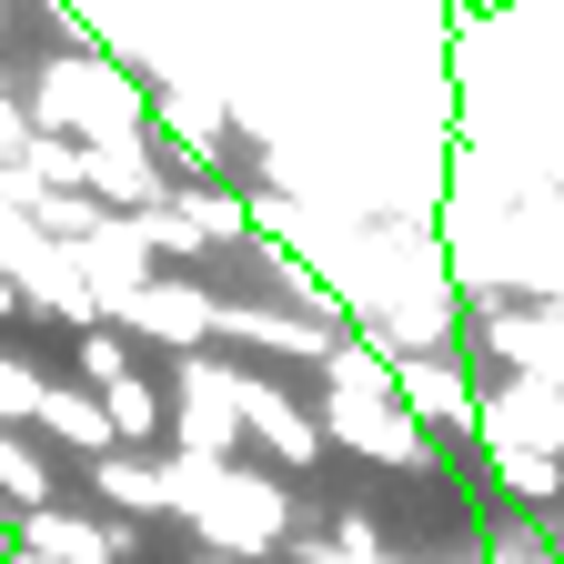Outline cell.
I'll list each match as a JSON object with an SVG mask.
<instances>
[{
	"mask_svg": "<svg viewBox=\"0 0 564 564\" xmlns=\"http://www.w3.org/2000/svg\"><path fill=\"white\" fill-rule=\"evenodd\" d=\"M41 393H51V373L31 364V352H0V423H11V434H31Z\"/></svg>",
	"mask_w": 564,
	"mask_h": 564,
	"instance_id": "cell-13",
	"label": "cell"
},
{
	"mask_svg": "<svg viewBox=\"0 0 564 564\" xmlns=\"http://www.w3.org/2000/svg\"><path fill=\"white\" fill-rule=\"evenodd\" d=\"M131 364H152V352H141L121 323H82V333H70V383H82V393H101V383H121Z\"/></svg>",
	"mask_w": 564,
	"mask_h": 564,
	"instance_id": "cell-12",
	"label": "cell"
},
{
	"mask_svg": "<svg viewBox=\"0 0 564 564\" xmlns=\"http://www.w3.org/2000/svg\"><path fill=\"white\" fill-rule=\"evenodd\" d=\"M232 413H242V444H262V454L282 464V484H313V474H323L333 444H323V423H313V403H303L293 383L232 364Z\"/></svg>",
	"mask_w": 564,
	"mask_h": 564,
	"instance_id": "cell-5",
	"label": "cell"
},
{
	"mask_svg": "<svg viewBox=\"0 0 564 564\" xmlns=\"http://www.w3.org/2000/svg\"><path fill=\"white\" fill-rule=\"evenodd\" d=\"M162 393H172V454H202V464H242L232 352H182V364H162Z\"/></svg>",
	"mask_w": 564,
	"mask_h": 564,
	"instance_id": "cell-3",
	"label": "cell"
},
{
	"mask_svg": "<svg viewBox=\"0 0 564 564\" xmlns=\"http://www.w3.org/2000/svg\"><path fill=\"white\" fill-rule=\"evenodd\" d=\"M111 323L152 352V364H182V352H212V323H223V293L202 272H152L131 303H111Z\"/></svg>",
	"mask_w": 564,
	"mask_h": 564,
	"instance_id": "cell-4",
	"label": "cell"
},
{
	"mask_svg": "<svg viewBox=\"0 0 564 564\" xmlns=\"http://www.w3.org/2000/svg\"><path fill=\"white\" fill-rule=\"evenodd\" d=\"M343 333L333 323H303V313H262V303H223V323H212V352H252L262 364H323Z\"/></svg>",
	"mask_w": 564,
	"mask_h": 564,
	"instance_id": "cell-9",
	"label": "cell"
},
{
	"mask_svg": "<svg viewBox=\"0 0 564 564\" xmlns=\"http://www.w3.org/2000/svg\"><path fill=\"white\" fill-rule=\"evenodd\" d=\"M313 423H323V444H343V464H383V474H423L434 464L423 434L403 423V403H393V364L373 343H352V333L313 364Z\"/></svg>",
	"mask_w": 564,
	"mask_h": 564,
	"instance_id": "cell-1",
	"label": "cell"
},
{
	"mask_svg": "<svg viewBox=\"0 0 564 564\" xmlns=\"http://www.w3.org/2000/svg\"><path fill=\"white\" fill-rule=\"evenodd\" d=\"M70 272H82V293H91V313L111 323V303H131L141 282H152L162 262H152V242H141V223L131 212H101V223L70 242Z\"/></svg>",
	"mask_w": 564,
	"mask_h": 564,
	"instance_id": "cell-8",
	"label": "cell"
},
{
	"mask_svg": "<svg viewBox=\"0 0 564 564\" xmlns=\"http://www.w3.org/2000/svg\"><path fill=\"white\" fill-rule=\"evenodd\" d=\"M91 403H101L111 454H162V444H172V393H162V364H131V373H121V383H101Z\"/></svg>",
	"mask_w": 564,
	"mask_h": 564,
	"instance_id": "cell-11",
	"label": "cell"
},
{
	"mask_svg": "<svg viewBox=\"0 0 564 564\" xmlns=\"http://www.w3.org/2000/svg\"><path fill=\"white\" fill-rule=\"evenodd\" d=\"M172 182H182V172L152 152V131H141V141H91V152H82V192H91L101 212H152Z\"/></svg>",
	"mask_w": 564,
	"mask_h": 564,
	"instance_id": "cell-10",
	"label": "cell"
},
{
	"mask_svg": "<svg viewBox=\"0 0 564 564\" xmlns=\"http://www.w3.org/2000/svg\"><path fill=\"white\" fill-rule=\"evenodd\" d=\"M11 544H21V554H41V564H141V524L91 514L82 494H61V505L11 514Z\"/></svg>",
	"mask_w": 564,
	"mask_h": 564,
	"instance_id": "cell-6",
	"label": "cell"
},
{
	"mask_svg": "<svg viewBox=\"0 0 564 564\" xmlns=\"http://www.w3.org/2000/svg\"><path fill=\"white\" fill-rule=\"evenodd\" d=\"M474 454H554L564 464V393L524 373H484L474 393Z\"/></svg>",
	"mask_w": 564,
	"mask_h": 564,
	"instance_id": "cell-7",
	"label": "cell"
},
{
	"mask_svg": "<svg viewBox=\"0 0 564 564\" xmlns=\"http://www.w3.org/2000/svg\"><path fill=\"white\" fill-rule=\"evenodd\" d=\"M303 494L262 474V464H212V484L182 505V534L212 544V554H232V564H282V544L303 534Z\"/></svg>",
	"mask_w": 564,
	"mask_h": 564,
	"instance_id": "cell-2",
	"label": "cell"
},
{
	"mask_svg": "<svg viewBox=\"0 0 564 564\" xmlns=\"http://www.w3.org/2000/svg\"><path fill=\"white\" fill-rule=\"evenodd\" d=\"M11 313H21V293H11V282H0V323H11Z\"/></svg>",
	"mask_w": 564,
	"mask_h": 564,
	"instance_id": "cell-14",
	"label": "cell"
}]
</instances>
